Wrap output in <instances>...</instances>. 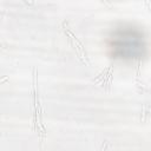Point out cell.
Here are the masks:
<instances>
[{
	"label": "cell",
	"mask_w": 151,
	"mask_h": 151,
	"mask_svg": "<svg viewBox=\"0 0 151 151\" xmlns=\"http://www.w3.org/2000/svg\"><path fill=\"white\" fill-rule=\"evenodd\" d=\"M111 69H112L111 66H109V67H107V69H105V70H104V71H103V72H102V73H100L99 76H98V77H96V78L93 79V83H94V84H98V83L100 82V78H103V76H106L107 73H109Z\"/></svg>",
	"instance_id": "6da1fadb"
},
{
	"label": "cell",
	"mask_w": 151,
	"mask_h": 151,
	"mask_svg": "<svg viewBox=\"0 0 151 151\" xmlns=\"http://www.w3.org/2000/svg\"><path fill=\"white\" fill-rule=\"evenodd\" d=\"M26 1H27V3H30V4H34L33 0H26Z\"/></svg>",
	"instance_id": "7a4b0ae2"
}]
</instances>
